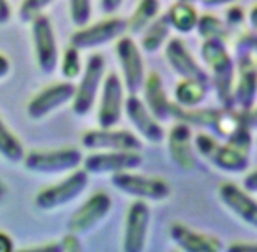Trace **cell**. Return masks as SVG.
Wrapping results in <instances>:
<instances>
[{
	"label": "cell",
	"mask_w": 257,
	"mask_h": 252,
	"mask_svg": "<svg viewBox=\"0 0 257 252\" xmlns=\"http://www.w3.org/2000/svg\"><path fill=\"white\" fill-rule=\"evenodd\" d=\"M225 42L220 40H206L201 55L207 63L209 69L212 72L214 85L219 100L225 104V108L233 109V79H235V63L231 56L225 50Z\"/></svg>",
	"instance_id": "1"
},
{
	"label": "cell",
	"mask_w": 257,
	"mask_h": 252,
	"mask_svg": "<svg viewBox=\"0 0 257 252\" xmlns=\"http://www.w3.org/2000/svg\"><path fill=\"white\" fill-rule=\"evenodd\" d=\"M196 150L215 167L225 172H243L247 167V151L235 145H220L212 135L199 134L196 137Z\"/></svg>",
	"instance_id": "2"
},
{
	"label": "cell",
	"mask_w": 257,
	"mask_h": 252,
	"mask_svg": "<svg viewBox=\"0 0 257 252\" xmlns=\"http://www.w3.org/2000/svg\"><path fill=\"white\" fill-rule=\"evenodd\" d=\"M87 185L88 172L85 169H76L63 182L40 191L36 196V206L42 210H53L56 207H61L68 204V202L74 201L77 196H80L87 188Z\"/></svg>",
	"instance_id": "3"
},
{
	"label": "cell",
	"mask_w": 257,
	"mask_h": 252,
	"mask_svg": "<svg viewBox=\"0 0 257 252\" xmlns=\"http://www.w3.org/2000/svg\"><path fill=\"white\" fill-rule=\"evenodd\" d=\"M111 183L119 191L140 199L164 201L171 194V185L166 180H163V178L137 175V174H131L128 170L112 174Z\"/></svg>",
	"instance_id": "4"
},
{
	"label": "cell",
	"mask_w": 257,
	"mask_h": 252,
	"mask_svg": "<svg viewBox=\"0 0 257 252\" xmlns=\"http://www.w3.org/2000/svg\"><path fill=\"white\" fill-rule=\"evenodd\" d=\"M104 76V58L95 53L88 56L85 63V69L80 84L76 87V95L72 98V111L77 116H85L90 112L96 93L100 90V84Z\"/></svg>",
	"instance_id": "5"
},
{
	"label": "cell",
	"mask_w": 257,
	"mask_h": 252,
	"mask_svg": "<svg viewBox=\"0 0 257 252\" xmlns=\"http://www.w3.org/2000/svg\"><path fill=\"white\" fill-rule=\"evenodd\" d=\"M24 167L36 174H58L76 170L82 161L79 150H56V151H31L23 159Z\"/></svg>",
	"instance_id": "6"
},
{
	"label": "cell",
	"mask_w": 257,
	"mask_h": 252,
	"mask_svg": "<svg viewBox=\"0 0 257 252\" xmlns=\"http://www.w3.org/2000/svg\"><path fill=\"white\" fill-rule=\"evenodd\" d=\"M32 24V42H34L36 60L44 74H52L58 66V45L52 21L44 15L36 16Z\"/></svg>",
	"instance_id": "7"
},
{
	"label": "cell",
	"mask_w": 257,
	"mask_h": 252,
	"mask_svg": "<svg viewBox=\"0 0 257 252\" xmlns=\"http://www.w3.org/2000/svg\"><path fill=\"white\" fill-rule=\"evenodd\" d=\"M116 55L122 69L124 87L128 95H139L145 85V63L139 47L131 37H120L116 44Z\"/></svg>",
	"instance_id": "8"
},
{
	"label": "cell",
	"mask_w": 257,
	"mask_h": 252,
	"mask_svg": "<svg viewBox=\"0 0 257 252\" xmlns=\"http://www.w3.org/2000/svg\"><path fill=\"white\" fill-rule=\"evenodd\" d=\"M127 31V21L122 18H109L92 26H84L71 36V45L79 50H88V48L101 47L108 42H112L120 37Z\"/></svg>",
	"instance_id": "9"
},
{
	"label": "cell",
	"mask_w": 257,
	"mask_h": 252,
	"mask_svg": "<svg viewBox=\"0 0 257 252\" xmlns=\"http://www.w3.org/2000/svg\"><path fill=\"white\" fill-rule=\"evenodd\" d=\"M142 162L143 158L139 151H104L87 156L82 164L88 174L101 175L139 169Z\"/></svg>",
	"instance_id": "10"
},
{
	"label": "cell",
	"mask_w": 257,
	"mask_h": 252,
	"mask_svg": "<svg viewBox=\"0 0 257 252\" xmlns=\"http://www.w3.org/2000/svg\"><path fill=\"white\" fill-rule=\"evenodd\" d=\"M82 146L87 150L106 151H140L142 142L128 130L98 129L88 130L82 135Z\"/></svg>",
	"instance_id": "11"
},
{
	"label": "cell",
	"mask_w": 257,
	"mask_h": 252,
	"mask_svg": "<svg viewBox=\"0 0 257 252\" xmlns=\"http://www.w3.org/2000/svg\"><path fill=\"white\" fill-rule=\"evenodd\" d=\"M124 85L116 72L104 77L101 101L98 109V124L101 129H112L120 119L124 106Z\"/></svg>",
	"instance_id": "12"
},
{
	"label": "cell",
	"mask_w": 257,
	"mask_h": 252,
	"mask_svg": "<svg viewBox=\"0 0 257 252\" xmlns=\"http://www.w3.org/2000/svg\"><path fill=\"white\" fill-rule=\"evenodd\" d=\"M112 201L108 193L98 191L88 198L77 212L71 217L68 228L72 234H82L95 228L111 210Z\"/></svg>",
	"instance_id": "13"
},
{
	"label": "cell",
	"mask_w": 257,
	"mask_h": 252,
	"mask_svg": "<svg viewBox=\"0 0 257 252\" xmlns=\"http://www.w3.org/2000/svg\"><path fill=\"white\" fill-rule=\"evenodd\" d=\"M150 225V207L145 201L139 199L131 204L125 217L124 250L140 252L147 244V234Z\"/></svg>",
	"instance_id": "14"
},
{
	"label": "cell",
	"mask_w": 257,
	"mask_h": 252,
	"mask_svg": "<svg viewBox=\"0 0 257 252\" xmlns=\"http://www.w3.org/2000/svg\"><path fill=\"white\" fill-rule=\"evenodd\" d=\"M76 95V85L71 82H60L52 87L45 88L40 93H37L28 104V116L34 120H39L50 112H53L56 108L63 106L68 101H72Z\"/></svg>",
	"instance_id": "15"
},
{
	"label": "cell",
	"mask_w": 257,
	"mask_h": 252,
	"mask_svg": "<svg viewBox=\"0 0 257 252\" xmlns=\"http://www.w3.org/2000/svg\"><path fill=\"white\" fill-rule=\"evenodd\" d=\"M128 120L139 130V134L150 143H159L164 138V129L158 122V117L150 111L137 95H128L124 103Z\"/></svg>",
	"instance_id": "16"
},
{
	"label": "cell",
	"mask_w": 257,
	"mask_h": 252,
	"mask_svg": "<svg viewBox=\"0 0 257 252\" xmlns=\"http://www.w3.org/2000/svg\"><path fill=\"white\" fill-rule=\"evenodd\" d=\"M257 90V68L255 61L247 52L239 56L238 82L233 90V106L238 104L241 111H249L255 100Z\"/></svg>",
	"instance_id": "17"
},
{
	"label": "cell",
	"mask_w": 257,
	"mask_h": 252,
	"mask_svg": "<svg viewBox=\"0 0 257 252\" xmlns=\"http://www.w3.org/2000/svg\"><path fill=\"white\" fill-rule=\"evenodd\" d=\"M222 202L231 212H235L244 223L257 228V201L235 183H223L219 188Z\"/></svg>",
	"instance_id": "18"
},
{
	"label": "cell",
	"mask_w": 257,
	"mask_h": 252,
	"mask_svg": "<svg viewBox=\"0 0 257 252\" xmlns=\"http://www.w3.org/2000/svg\"><path fill=\"white\" fill-rule=\"evenodd\" d=\"M166 56L172 69L183 79H198L209 82V76L199 66L180 39H171L166 47Z\"/></svg>",
	"instance_id": "19"
},
{
	"label": "cell",
	"mask_w": 257,
	"mask_h": 252,
	"mask_svg": "<svg viewBox=\"0 0 257 252\" xmlns=\"http://www.w3.org/2000/svg\"><path fill=\"white\" fill-rule=\"evenodd\" d=\"M172 241L183 250L188 252H217L222 249V241L215 236H209L188 228L183 223H174L169 230Z\"/></svg>",
	"instance_id": "20"
},
{
	"label": "cell",
	"mask_w": 257,
	"mask_h": 252,
	"mask_svg": "<svg viewBox=\"0 0 257 252\" xmlns=\"http://www.w3.org/2000/svg\"><path fill=\"white\" fill-rule=\"evenodd\" d=\"M169 153L174 162L185 170H191L196 166L195 151L191 146V130L190 124L179 122L175 124L169 134Z\"/></svg>",
	"instance_id": "21"
},
{
	"label": "cell",
	"mask_w": 257,
	"mask_h": 252,
	"mask_svg": "<svg viewBox=\"0 0 257 252\" xmlns=\"http://www.w3.org/2000/svg\"><path fill=\"white\" fill-rule=\"evenodd\" d=\"M145 90V100H147V106L159 120H166L171 117V101L167 98V93L164 90L163 79L156 72L151 74L145 80L143 85Z\"/></svg>",
	"instance_id": "22"
},
{
	"label": "cell",
	"mask_w": 257,
	"mask_h": 252,
	"mask_svg": "<svg viewBox=\"0 0 257 252\" xmlns=\"http://www.w3.org/2000/svg\"><path fill=\"white\" fill-rule=\"evenodd\" d=\"M207 84L198 79H183L175 88V101L183 108H195L207 95Z\"/></svg>",
	"instance_id": "23"
},
{
	"label": "cell",
	"mask_w": 257,
	"mask_h": 252,
	"mask_svg": "<svg viewBox=\"0 0 257 252\" xmlns=\"http://www.w3.org/2000/svg\"><path fill=\"white\" fill-rule=\"evenodd\" d=\"M167 18L171 26L179 32H191L198 26V12L187 0L177 2L167 13Z\"/></svg>",
	"instance_id": "24"
},
{
	"label": "cell",
	"mask_w": 257,
	"mask_h": 252,
	"mask_svg": "<svg viewBox=\"0 0 257 252\" xmlns=\"http://www.w3.org/2000/svg\"><path fill=\"white\" fill-rule=\"evenodd\" d=\"M159 12V0H140L137 5L134 15L127 21V29L132 34H140L148 28L150 24L156 20V15Z\"/></svg>",
	"instance_id": "25"
},
{
	"label": "cell",
	"mask_w": 257,
	"mask_h": 252,
	"mask_svg": "<svg viewBox=\"0 0 257 252\" xmlns=\"http://www.w3.org/2000/svg\"><path fill=\"white\" fill-rule=\"evenodd\" d=\"M171 23H169L167 16H161V18L155 20L145 31L142 36V48L148 53H155L159 50L161 45L166 42V39L171 31Z\"/></svg>",
	"instance_id": "26"
},
{
	"label": "cell",
	"mask_w": 257,
	"mask_h": 252,
	"mask_svg": "<svg viewBox=\"0 0 257 252\" xmlns=\"http://www.w3.org/2000/svg\"><path fill=\"white\" fill-rule=\"evenodd\" d=\"M0 156H4L8 162H20L24 159V148L21 142L16 138L0 117Z\"/></svg>",
	"instance_id": "27"
},
{
	"label": "cell",
	"mask_w": 257,
	"mask_h": 252,
	"mask_svg": "<svg viewBox=\"0 0 257 252\" xmlns=\"http://www.w3.org/2000/svg\"><path fill=\"white\" fill-rule=\"evenodd\" d=\"M196 28L199 31V36L204 37L206 40H220V42H225V36L227 34H225L223 24L215 16L212 15L201 16Z\"/></svg>",
	"instance_id": "28"
},
{
	"label": "cell",
	"mask_w": 257,
	"mask_h": 252,
	"mask_svg": "<svg viewBox=\"0 0 257 252\" xmlns=\"http://www.w3.org/2000/svg\"><path fill=\"white\" fill-rule=\"evenodd\" d=\"M69 15L74 26H87L92 18V0H69Z\"/></svg>",
	"instance_id": "29"
},
{
	"label": "cell",
	"mask_w": 257,
	"mask_h": 252,
	"mask_svg": "<svg viewBox=\"0 0 257 252\" xmlns=\"http://www.w3.org/2000/svg\"><path fill=\"white\" fill-rule=\"evenodd\" d=\"M80 71H82V66H80V56H79V48L76 47H69L64 50L63 55V63H61V74L63 77H66L68 80L76 79Z\"/></svg>",
	"instance_id": "30"
},
{
	"label": "cell",
	"mask_w": 257,
	"mask_h": 252,
	"mask_svg": "<svg viewBox=\"0 0 257 252\" xmlns=\"http://www.w3.org/2000/svg\"><path fill=\"white\" fill-rule=\"evenodd\" d=\"M55 0H23L18 10V16L23 23L32 21L36 16L42 15V12Z\"/></svg>",
	"instance_id": "31"
},
{
	"label": "cell",
	"mask_w": 257,
	"mask_h": 252,
	"mask_svg": "<svg viewBox=\"0 0 257 252\" xmlns=\"http://www.w3.org/2000/svg\"><path fill=\"white\" fill-rule=\"evenodd\" d=\"M227 20L231 24H241L244 20V13H243V10H241L239 7H231L230 10L227 12Z\"/></svg>",
	"instance_id": "32"
},
{
	"label": "cell",
	"mask_w": 257,
	"mask_h": 252,
	"mask_svg": "<svg viewBox=\"0 0 257 252\" xmlns=\"http://www.w3.org/2000/svg\"><path fill=\"white\" fill-rule=\"evenodd\" d=\"M122 2H124V0H101V12L106 13V15L114 13L120 8Z\"/></svg>",
	"instance_id": "33"
},
{
	"label": "cell",
	"mask_w": 257,
	"mask_h": 252,
	"mask_svg": "<svg viewBox=\"0 0 257 252\" xmlns=\"http://www.w3.org/2000/svg\"><path fill=\"white\" fill-rule=\"evenodd\" d=\"M244 188L249 191V193H257V169L254 172H251L249 175L244 177Z\"/></svg>",
	"instance_id": "34"
},
{
	"label": "cell",
	"mask_w": 257,
	"mask_h": 252,
	"mask_svg": "<svg viewBox=\"0 0 257 252\" xmlns=\"http://www.w3.org/2000/svg\"><path fill=\"white\" fill-rule=\"evenodd\" d=\"M230 250L233 252H257V242L255 244H249V242H235L230 246Z\"/></svg>",
	"instance_id": "35"
},
{
	"label": "cell",
	"mask_w": 257,
	"mask_h": 252,
	"mask_svg": "<svg viewBox=\"0 0 257 252\" xmlns=\"http://www.w3.org/2000/svg\"><path fill=\"white\" fill-rule=\"evenodd\" d=\"M12 16V10H10V5H8L7 0H0V24H5L8 23Z\"/></svg>",
	"instance_id": "36"
},
{
	"label": "cell",
	"mask_w": 257,
	"mask_h": 252,
	"mask_svg": "<svg viewBox=\"0 0 257 252\" xmlns=\"http://www.w3.org/2000/svg\"><path fill=\"white\" fill-rule=\"evenodd\" d=\"M244 117H246V122L251 129H257V108L255 109H249L244 111Z\"/></svg>",
	"instance_id": "37"
},
{
	"label": "cell",
	"mask_w": 257,
	"mask_h": 252,
	"mask_svg": "<svg viewBox=\"0 0 257 252\" xmlns=\"http://www.w3.org/2000/svg\"><path fill=\"white\" fill-rule=\"evenodd\" d=\"M13 249V241L5 233H0V252H8Z\"/></svg>",
	"instance_id": "38"
},
{
	"label": "cell",
	"mask_w": 257,
	"mask_h": 252,
	"mask_svg": "<svg viewBox=\"0 0 257 252\" xmlns=\"http://www.w3.org/2000/svg\"><path fill=\"white\" fill-rule=\"evenodd\" d=\"M10 71V61L7 60V56L0 55V79L5 77Z\"/></svg>",
	"instance_id": "39"
},
{
	"label": "cell",
	"mask_w": 257,
	"mask_h": 252,
	"mask_svg": "<svg viewBox=\"0 0 257 252\" xmlns=\"http://www.w3.org/2000/svg\"><path fill=\"white\" fill-rule=\"evenodd\" d=\"M201 4H204L207 7H215V5H225V4H231L235 0H199Z\"/></svg>",
	"instance_id": "40"
},
{
	"label": "cell",
	"mask_w": 257,
	"mask_h": 252,
	"mask_svg": "<svg viewBox=\"0 0 257 252\" xmlns=\"http://www.w3.org/2000/svg\"><path fill=\"white\" fill-rule=\"evenodd\" d=\"M249 21H251L252 28L257 31V5H254V8L249 12Z\"/></svg>",
	"instance_id": "41"
},
{
	"label": "cell",
	"mask_w": 257,
	"mask_h": 252,
	"mask_svg": "<svg viewBox=\"0 0 257 252\" xmlns=\"http://www.w3.org/2000/svg\"><path fill=\"white\" fill-rule=\"evenodd\" d=\"M187 2H191V0H187Z\"/></svg>",
	"instance_id": "42"
}]
</instances>
